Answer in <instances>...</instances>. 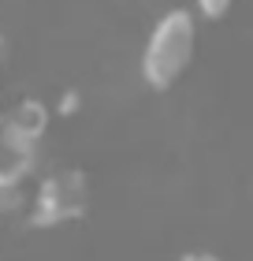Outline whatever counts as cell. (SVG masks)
Returning a JSON list of instances; mask_svg holds the SVG:
<instances>
[{
  "instance_id": "obj_5",
  "label": "cell",
  "mask_w": 253,
  "mask_h": 261,
  "mask_svg": "<svg viewBox=\"0 0 253 261\" xmlns=\"http://www.w3.org/2000/svg\"><path fill=\"white\" fill-rule=\"evenodd\" d=\"M231 8H235V0H194V11L201 19H209V22L227 19V15H231Z\"/></svg>"
},
{
  "instance_id": "obj_7",
  "label": "cell",
  "mask_w": 253,
  "mask_h": 261,
  "mask_svg": "<svg viewBox=\"0 0 253 261\" xmlns=\"http://www.w3.org/2000/svg\"><path fill=\"white\" fill-rule=\"evenodd\" d=\"M75 109H78V93H64V101H60V112H64V116H71Z\"/></svg>"
},
{
  "instance_id": "obj_2",
  "label": "cell",
  "mask_w": 253,
  "mask_h": 261,
  "mask_svg": "<svg viewBox=\"0 0 253 261\" xmlns=\"http://www.w3.org/2000/svg\"><path fill=\"white\" fill-rule=\"evenodd\" d=\"M90 209V179L78 168H56L38 179L34 191V205H30V224L34 228H60L78 217H86Z\"/></svg>"
},
{
  "instance_id": "obj_6",
  "label": "cell",
  "mask_w": 253,
  "mask_h": 261,
  "mask_svg": "<svg viewBox=\"0 0 253 261\" xmlns=\"http://www.w3.org/2000/svg\"><path fill=\"white\" fill-rule=\"evenodd\" d=\"M8 56H11V49H8L4 30H0V82H4V75H8Z\"/></svg>"
},
{
  "instance_id": "obj_8",
  "label": "cell",
  "mask_w": 253,
  "mask_h": 261,
  "mask_svg": "<svg viewBox=\"0 0 253 261\" xmlns=\"http://www.w3.org/2000/svg\"><path fill=\"white\" fill-rule=\"evenodd\" d=\"M183 261H220V257H216V254H186Z\"/></svg>"
},
{
  "instance_id": "obj_3",
  "label": "cell",
  "mask_w": 253,
  "mask_h": 261,
  "mask_svg": "<svg viewBox=\"0 0 253 261\" xmlns=\"http://www.w3.org/2000/svg\"><path fill=\"white\" fill-rule=\"evenodd\" d=\"M52 127V109L41 97H22L8 112H0V146L11 153V161L34 164L38 168L41 146Z\"/></svg>"
},
{
  "instance_id": "obj_1",
  "label": "cell",
  "mask_w": 253,
  "mask_h": 261,
  "mask_svg": "<svg viewBox=\"0 0 253 261\" xmlns=\"http://www.w3.org/2000/svg\"><path fill=\"white\" fill-rule=\"evenodd\" d=\"M198 49V19L186 8H172L156 19L142 49V79L153 90H167L186 75Z\"/></svg>"
},
{
  "instance_id": "obj_4",
  "label": "cell",
  "mask_w": 253,
  "mask_h": 261,
  "mask_svg": "<svg viewBox=\"0 0 253 261\" xmlns=\"http://www.w3.org/2000/svg\"><path fill=\"white\" fill-rule=\"evenodd\" d=\"M38 168L22 161H11L8 168H0V220H11L19 213L30 217L34 191H38Z\"/></svg>"
}]
</instances>
